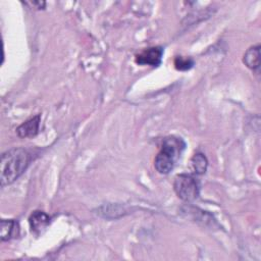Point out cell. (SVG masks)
Returning <instances> with one entry per match:
<instances>
[{
	"instance_id": "cell-1",
	"label": "cell",
	"mask_w": 261,
	"mask_h": 261,
	"mask_svg": "<svg viewBox=\"0 0 261 261\" xmlns=\"http://www.w3.org/2000/svg\"><path fill=\"white\" fill-rule=\"evenodd\" d=\"M31 154L23 148L10 149L2 154L0 164L1 187L12 184L28 168Z\"/></svg>"
},
{
	"instance_id": "cell-2",
	"label": "cell",
	"mask_w": 261,
	"mask_h": 261,
	"mask_svg": "<svg viewBox=\"0 0 261 261\" xmlns=\"http://www.w3.org/2000/svg\"><path fill=\"white\" fill-rule=\"evenodd\" d=\"M186 143L181 138L169 136L163 139L160 151L155 157V168L161 174L169 173L179 159Z\"/></svg>"
},
{
	"instance_id": "cell-3",
	"label": "cell",
	"mask_w": 261,
	"mask_h": 261,
	"mask_svg": "<svg viewBox=\"0 0 261 261\" xmlns=\"http://www.w3.org/2000/svg\"><path fill=\"white\" fill-rule=\"evenodd\" d=\"M173 190L179 199L185 202H192L199 197L200 185L193 174L180 173L174 177Z\"/></svg>"
},
{
	"instance_id": "cell-4",
	"label": "cell",
	"mask_w": 261,
	"mask_h": 261,
	"mask_svg": "<svg viewBox=\"0 0 261 261\" xmlns=\"http://www.w3.org/2000/svg\"><path fill=\"white\" fill-rule=\"evenodd\" d=\"M163 56V48L160 46L150 47L144 49L139 54L136 55V62L140 65H151L158 66L161 63Z\"/></svg>"
},
{
	"instance_id": "cell-5",
	"label": "cell",
	"mask_w": 261,
	"mask_h": 261,
	"mask_svg": "<svg viewBox=\"0 0 261 261\" xmlns=\"http://www.w3.org/2000/svg\"><path fill=\"white\" fill-rule=\"evenodd\" d=\"M30 228L33 233L39 236L42 233L50 223V217L43 211L36 210L29 217Z\"/></svg>"
},
{
	"instance_id": "cell-6",
	"label": "cell",
	"mask_w": 261,
	"mask_h": 261,
	"mask_svg": "<svg viewBox=\"0 0 261 261\" xmlns=\"http://www.w3.org/2000/svg\"><path fill=\"white\" fill-rule=\"evenodd\" d=\"M40 120H41V116L38 114V115L28 119L23 123H21L16 128L17 136L19 138H33V137H35L39 132Z\"/></svg>"
},
{
	"instance_id": "cell-7",
	"label": "cell",
	"mask_w": 261,
	"mask_h": 261,
	"mask_svg": "<svg viewBox=\"0 0 261 261\" xmlns=\"http://www.w3.org/2000/svg\"><path fill=\"white\" fill-rule=\"evenodd\" d=\"M19 236V224L14 219H2L0 224V239L2 242L15 239Z\"/></svg>"
},
{
	"instance_id": "cell-8",
	"label": "cell",
	"mask_w": 261,
	"mask_h": 261,
	"mask_svg": "<svg viewBox=\"0 0 261 261\" xmlns=\"http://www.w3.org/2000/svg\"><path fill=\"white\" fill-rule=\"evenodd\" d=\"M244 63L251 69H257L260 66V46H252L250 47L243 58Z\"/></svg>"
},
{
	"instance_id": "cell-9",
	"label": "cell",
	"mask_w": 261,
	"mask_h": 261,
	"mask_svg": "<svg viewBox=\"0 0 261 261\" xmlns=\"http://www.w3.org/2000/svg\"><path fill=\"white\" fill-rule=\"evenodd\" d=\"M191 163L195 173L204 174L206 172L207 166H208V160L203 153L198 152L194 154V156L191 159Z\"/></svg>"
},
{
	"instance_id": "cell-10",
	"label": "cell",
	"mask_w": 261,
	"mask_h": 261,
	"mask_svg": "<svg viewBox=\"0 0 261 261\" xmlns=\"http://www.w3.org/2000/svg\"><path fill=\"white\" fill-rule=\"evenodd\" d=\"M194 65V61L190 57L176 56L174 58V66L177 70H188Z\"/></svg>"
}]
</instances>
